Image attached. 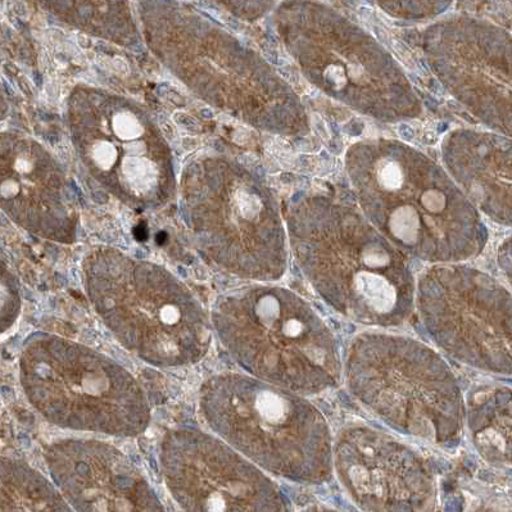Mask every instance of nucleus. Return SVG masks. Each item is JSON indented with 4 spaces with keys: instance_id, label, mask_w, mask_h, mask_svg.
<instances>
[{
    "instance_id": "1",
    "label": "nucleus",
    "mask_w": 512,
    "mask_h": 512,
    "mask_svg": "<svg viewBox=\"0 0 512 512\" xmlns=\"http://www.w3.org/2000/svg\"><path fill=\"white\" fill-rule=\"evenodd\" d=\"M81 273L95 314L139 359L171 369L197 364L207 355L211 319L165 267L99 248L85 257Z\"/></svg>"
},
{
    "instance_id": "2",
    "label": "nucleus",
    "mask_w": 512,
    "mask_h": 512,
    "mask_svg": "<svg viewBox=\"0 0 512 512\" xmlns=\"http://www.w3.org/2000/svg\"><path fill=\"white\" fill-rule=\"evenodd\" d=\"M211 324L233 360L262 382L317 394L341 380L329 326L288 289L258 285L225 294L215 303Z\"/></svg>"
},
{
    "instance_id": "3",
    "label": "nucleus",
    "mask_w": 512,
    "mask_h": 512,
    "mask_svg": "<svg viewBox=\"0 0 512 512\" xmlns=\"http://www.w3.org/2000/svg\"><path fill=\"white\" fill-rule=\"evenodd\" d=\"M199 407L222 441L271 474L301 484L332 477L329 425L299 394L253 376L219 374L203 383Z\"/></svg>"
},
{
    "instance_id": "4",
    "label": "nucleus",
    "mask_w": 512,
    "mask_h": 512,
    "mask_svg": "<svg viewBox=\"0 0 512 512\" xmlns=\"http://www.w3.org/2000/svg\"><path fill=\"white\" fill-rule=\"evenodd\" d=\"M20 382L27 400L63 429L138 437L151 424V406L138 380L103 353L58 335L25 343Z\"/></svg>"
},
{
    "instance_id": "5",
    "label": "nucleus",
    "mask_w": 512,
    "mask_h": 512,
    "mask_svg": "<svg viewBox=\"0 0 512 512\" xmlns=\"http://www.w3.org/2000/svg\"><path fill=\"white\" fill-rule=\"evenodd\" d=\"M67 128L81 165L112 197L134 210L165 206L178 192L174 154L156 117L124 95L76 86Z\"/></svg>"
},
{
    "instance_id": "6",
    "label": "nucleus",
    "mask_w": 512,
    "mask_h": 512,
    "mask_svg": "<svg viewBox=\"0 0 512 512\" xmlns=\"http://www.w3.org/2000/svg\"><path fill=\"white\" fill-rule=\"evenodd\" d=\"M348 388L389 427L451 447L465 420L461 388L450 366L427 344L388 334H361L346 361Z\"/></svg>"
},
{
    "instance_id": "7",
    "label": "nucleus",
    "mask_w": 512,
    "mask_h": 512,
    "mask_svg": "<svg viewBox=\"0 0 512 512\" xmlns=\"http://www.w3.org/2000/svg\"><path fill=\"white\" fill-rule=\"evenodd\" d=\"M180 192L194 242L212 265L253 280L284 273L282 239L265 225V199L248 172L219 158H203L185 167Z\"/></svg>"
},
{
    "instance_id": "8",
    "label": "nucleus",
    "mask_w": 512,
    "mask_h": 512,
    "mask_svg": "<svg viewBox=\"0 0 512 512\" xmlns=\"http://www.w3.org/2000/svg\"><path fill=\"white\" fill-rule=\"evenodd\" d=\"M302 270L317 293L347 319L398 326L414 311V279L406 261L370 231H323L297 242Z\"/></svg>"
},
{
    "instance_id": "9",
    "label": "nucleus",
    "mask_w": 512,
    "mask_h": 512,
    "mask_svg": "<svg viewBox=\"0 0 512 512\" xmlns=\"http://www.w3.org/2000/svg\"><path fill=\"white\" fill-rule=\"evenodd\" d=\"M154 56L194 94L235 115L257 110L252 79L257 61L237 40L188 3L139 4Z\"/></svg>"
},
{
    "instance_id": "10",
    "label": "nucleus",
    "mask_w": 512,
    "mask_h": 512,
    "mask_svg": "<svg viewBox=\"0 0 512 512\" xmlns=\"http://www.w3.org/2000/svg\"><path fill=\"white\" fill-rule=\"evenodd\" d=\"M418 306L430 337L453 359L488 373H511V297L466 267H438L420 280Z\"/></svg>"
},
{
    "instance_id": "11",
    "label": "nucleus",
    "mask_w": 512,
    "mask_h": 512,
    "mask_svg": "<svg viewBox=\"0 0 512 512\" xmlns=\"http://www.w3.org/2000/svg\"><path fill=\"white\" fill-rule=\"evenodd\" d=\"M160 465L184 512H291L279 487L221 439L192 428L170 430Z\"/></svg>"
},
{
    "instance_id": "12",
    "label": "nucleus",
    "mask_w": 512,
    "mask_h": 512,
    "mask_svg": "<svg viewBox=\"0 0 512 512\" xmlns=\"http://www.w3.org/2000/svg\"><path fill=\"white\" fill-rule=\"evenodd\" d=\"M333 468L366 512H430L432 473L406 444L378 430L350 427L333 444Z\"/></svg>"
},
{
    "instance_id": "13",
    "label": "nucleus",
    "mask_w": 512,
    "mask_h": 512,
    "mask_svg": "<svg viewBox=\"0 0 512 512\" xmlns=\"http://www.w3.org/2000/svg\"><path fill=\"white\" fill-rule=\"evenodd\" d=\"M0 210L20 228L54 243L71 244L79 206L60 162L38 140L0 133Z\"/></svg>"
},
{
    "instance_id": "14",
    "label": "nucleus",
    "mask_w": 512,
    "mask_h": 512,
    "mask_svg": "<svg viewBox=\"0 0 512 512\" xmlns=\"http://www.w3.org/2000/svg\"><path fill=\"white\" fill-rule=\"evenodd\" d=\"M44 459L74 512H166L138 466L110 443L61 439Z\"/></svg>"
},
{
    "instance_id": "15",
    "label": "nucleus",
    "mask_w": 512,
    "mask_h": 512,
    "mask_svg": "<svg viewBox=\"0 0 512 512\" xmlns=\"http://www.w3.org/2000/svg\"><path fill=\"white\" fill-rule=\"evenodd\" d=\"M468 423L474 447L488 464H511V391L479 389L468 402Z\"/></svg>"
},
{
    "instance_id": "16",
    "label": "nucleus",
    "mask_w": 512,
    "mask_h": 512,
    "mask_svg": "<svg viewBox=\"0 0 512 512\" xmlns=\"http://www.w3.org/2000/svg\"><path fill=\"white\" fill-rule=\"evenodd\" d=\"M0 512H74L60 489L26 462L0 456Z\"/></svg>"
},
{
    "instance_id": "17",
    "label": "nucleus",
    "mask_w": 512,
    "mask_h": 512,
    "mask_svg": "<svg viewBox=\"0 0 512 512\" xmlns=\"http://www.w3.org/2000/svg\"><path fill=\"white\" fill-rule=\"evenodd\" d=\"M61 21L110 42L131 45L139 33L130 4L126 2H45Z\"/></svg>"
},
{
    "instance_id": "18",
    "label": "nucleus",
    "mask_w": 512,
    "mask_h": 512,
    "mask_svg": "<svg viewBox=\"0 0 512 512\" xmlns=\"http://www.w3.org/2000/svg\"><path fill=\"white\" fill-rule=\"evenodd\" d=\"M22 308L20 284L0 253V335L17 323Z\"/></svg>"
},
{
    "instance_id": "19",
    "label": "nucleus",
    "mask_w": 512,
    "mask_h": 512,
    "mask_svg": "<svg viewBox=\"0 0 512 512\" xmlns=\"http://www.w3.org/2000/svg\"><path fill=\"white\" fill-rule=\"evenodd\" d=\"M9 111L8 101L6 97V93H4V89L2 84H0V121L6 119Z\"/></svg>"
},
{
    "instance_id": "20",
    "label": "nucleus",
    "mask_w": 512,
    "mask_h": 512,
    "mask_svg": "<svg viewBox=\"0 0 512 512\" xmlns=\"http://www.w3.org/2000/svg\"><path fill=\"white\" fill-rule=\"evenodd\" d=\"M306 512H337V511L323 509V507H314V509L307 510Z\"/></svg>"
}]
</instances>
